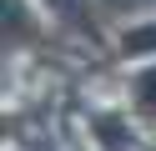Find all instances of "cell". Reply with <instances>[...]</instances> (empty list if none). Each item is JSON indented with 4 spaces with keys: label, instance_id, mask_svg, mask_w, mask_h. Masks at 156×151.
<instances>
[{
    "label": "cell",
    "instance_id": "2",
    "mask_svg": "<svg viewBox=\"0 0 156 151\" xmlns=\"http://www.w3.org/2000/svg\"><path fill=\"white\" fill-rule=\"evenodd\" d=\"M131 106L141 121H156V66H146L141 76L131 81Z\"/></svg>",
    "mask_w": 156,
    "mask_h": 151
},
{
    "label": "cell",
    "instance_id": "1",
    "mask_svg": "<svg viewBox=\"0 0 156 151\" xmlns=\"http://www.w3.org/2000/svg\"><path fill=\"white\" fill-rule=\"evenodd\" d=\"M91 136L101 141L106 151H131V126H126L121 116H96L91 121Z\"/></svg>",
    "mask_w": 156,
    "mask_h": 151
},
{
    "label": "cell",
    "instance_id": "3",
    "mask_svg": "<svg viewBox=\"0 0 156 151\" xmlns=\"http://www.w3.org/2000/svg\"><path fill=\"white\" fill-rule=\"evenodd\" d=\"M5 35L25 40L30 35V15H25V0H5Z\"/></svg>",
    "mask_w": 156,
    "mask_h": 151
}]
</instances>
